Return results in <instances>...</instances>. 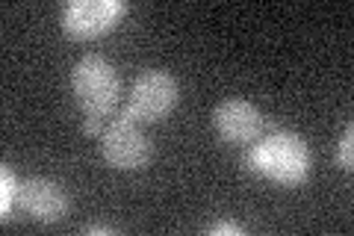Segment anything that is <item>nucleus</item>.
Returning a JSON list of instances; mask_svg holds the SVG:
<instances>
[{
	"mask_svg": "<svg viewBox=\"0 0 354 236\" xmlns=\"http://www.w3.org/2000/svg\"><path fill=\"white\" fill-rule=\"evenodd\" d=\"M0 181H3V192H0V219L9 221V216H12V201H18L21 183L15 181V174L9 165L0 168Z\"/></svg>",
	"mask_w": 354,
	"mask_h": 236,
	"instance_id": "obj_8",
	"label": "nucleus"
},
{
	"mask_svg": "<svg viewBox=\"0 0 354 236\" xmlns=\"http://www.w3.org/2000/svg\"><path fill=\"white\" fill-rule=\"evenodd\" d=\"M71 86H74V98L80 104V109L92 118H106L115 109L118 95H121L118 71L101 53H88L74 65Z\"/></svg>",
	"mask_w": 354,
	"mask_h": 236,
	"instance_id": "obj_2",
	"label": "nucleus"
},
{
	"mask_svg": "<svg viewBox=\"0 0 354 236\" xmlns=\"http://www.w3.org/2000/svg\"><path fill=\"white\" fill-rule=\"evenodd\" d=\"M18 207L30 212L36 221L53 224L68 216V195L50 177H27L18 189Z\"/></svg>",
	"mask_w": 354,
	"mask_h": 236,
	"instance_id": "obj_6",
	"label": "nucleus"
},
{
	"mask_svg": "<svg viewBox=\"0 0 354 236\" xmlns=\"http://www.w3.org/2000/svg\"><path fill=\"white\" fill-rule=\"evenodd\" d=\"M177 80L169 71L148 69L133 80V92L124 112L133 121H162L177 107Z\"/></svg>",
	"mask_w": 354,
	"mask_h": 236,
	"instance_id": "obj_4",
	"label": "nucleus"
},
{
	"mask_svg": "<svg viewBox=\"0 0 354 236\" xmlns=\"http://www.w3.org/2000/svg\"><path fill=\"white\" fill-rule=\"evenodd\" d=\"M86 233H113V228H106V224H88Z\"/></svg>",
	"mask_w": 354,
	"mask_h": 236,
	"instance_id": "obj_12",
	"label": "nucleus"
},
{
	"mask_svg": "<svg viewBox=\"0 0 354 236\" xmlns=\"http://www.w3.org/2000/svg\"><path fill=\"white\" fill-rule=\"evenodd\" d=\"M248 172H257L263 177H272L278 183L286 186H295V183H304L307 181V172H310V151L301 136L295 133H272L266 136L263 142H254L251 151L245 160Z\"/></svg>",
	"mask_w": 354,
	"mask_h": 236,
	"instance_id": "obj_1",
	"label": "nucleus"
},
{
	"mask_svg": "<svg viewBox=\"0 0 354 236\" xmlns=\"http://www.w3.org/2000/svg\"><path fill=\"white\" fill-rule=\"evenodd\" d=\"M124 12L118 0H71L62 12V27L74 39H97L115 27Z\"/></svg>",
	"mask_w": 354,
	"mask_h": 236,
	"instance_id": "obj_5",
	"label": "nucleus"
},
{
	"mask_svg": "<svg viewBox=\"0 0 354 236\" xmlns=\"http://www.w3.org/2000/svg\"><path fill=\"white\" fill-rule=\"evenodd\" d=\"M351 142H354V127L348 125V127H346V133H342L339 145H337V165H339V168H346V172H351V163H354Z\"/></svg>",
	"mask_w": 354,
	"mask_h": 236,
	"instance_id": "obj_9",
	"label": "nucleus"
},
{
	"mask_svg": "<svg viewBox=\"0 0 354 236\" xmlns=\"http://www.w3.org/2000/svg\"><path fill=\"white\" fill-rule=\"evenodd\" d=\"M213 125L227 145H254L263 133V116L248 100H221L213 112Z\"/></svg>",
	"mask_w": 354,
	"mask_h": 236,
	"instance_id": "obj_7",
	"label": "nucleus"
},
{
	"mask_svg": "<svg viewBox=\"0 0 354 236\" xmlns=\"http://www.w3.org/2000/svg\"><path fill=\"white\" fill-rule=\"evenodd\" d=\"M209 233H236V236H242V228L239 224H230V221H218V224L209 228Z\"/></svg>",
	"mask_w": 354,
	"mask_h": 236,
	"instance_id": "obj_11",
	"label": "nucleus"
},
{
	"mask_svg": "<svg viewBox=\"0 0 354 236\" xmlns=\"http://www.w3.org/2000/svg\"><path fill=\"white\" fill-rule=\"evenodd\" d=\"M101 156L118 172H139L151 163L153 148L145 133L136 127V121L121 109V116L109 121L101 133Z\"/></svg>",
	"mask_w": 354,
	"mask_h": 236,
	"instance_id": "obj_3",
	"label": "nucleus"
},
{
	"mask_svg": "<svg viewBox=\"0 0 354 236\" xmlns=\"http://www.w3.org/2000/svg\"><path fill=\"white\" fill-rule=\"evenodd\" d=\"M104 118H92V116H88L86 121H83V133H88V136H101V133H104Z\"/></svg>",
	"mask_w": 354,
	"mask_h": 236,
	"instance_id": "obj_10",
	"label": "nucleus"
}]
</instances>
